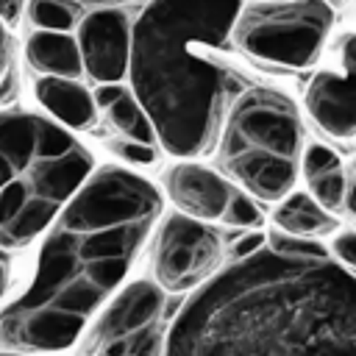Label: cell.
Masks as SVG:
<instances>
[{
  "label": "cell",
  "mask_w": 356,
  "mask_h": 356,
  "mask_svg": "<svg viewBox=\"0 0 356 356\" xmlns=\"http://www.w3.org/2000/svg\"><path fill=\"white\" fill-rule=\"evenodd\" d=\"M306 192L331 214L342 211L345 203H348V172L345 167L342 170H334V172H325V175H317V178H309L306 181Z\"/></svg>",
  "instance_id": "18"
},
{
  "label": "cell",
  "mask_w": 356,
  "mask_h": 356,
  "mask_svg": "<svg viewBox=\"0 0 356 356\" xmlns=\"http://www.w3.org/2000/svg\"><path fill=\"white\" fill-rule=\"evenodd\" d=\"M345 209L350 211V217H356V167L348 175V203H345Z\"/></svg>",
  "instance_id": "30"
},
{
  "label": "cell",
  "mask_w": 356,
  "mask_h": 356,
  "mask_svg": "<svg viewBox=\"0 0 356 356\" xmlns=\"http://www.w3.org/2000/svg\"><path fill=\"white\" fill-rule=\"evenodd\" d=\"M128 92V86H122V83H100L97 89H92V95H95V103H97V111L103 108H108L114 100H120L122 95Z\"/></svg>",
  "instance_id": "26"
},
{
  "label": "cell",
  "mask_w": 356,
  "mask_h": 356,
  "mask_svg": "<svg viewBox=\"0 0 356 356\" xmlns=\"http://www.w3.org/2000/svg\"><path fill=\"white\" fill-rule=\"evenodd\" d=\"M334 170H342V159L331 145L309 142L303 147V153H300V175H303V181L325 175V172H334Z\"/></svg>",
  "instance_id": "20"
},
{
  "label": "cell",
  "mask_w": 356,
  "mask_h": 356,
  "mask_svg": "<svg viewBox=\"0 0 356 356\" xmlns=\"http://www.w3.org/2000/svg\"><path fill=\"white\" fill-rule=\"evenodd\" d=\"M303 147L298 103L275 86L253 83L231 103L214 156L220 161L236 153H270L300 164Z\"/></svg>",
  "instance_id": "7"
},
{
  "label": "cell",
  "mask_w": 356,
  "mask_h": 356,
  "mask_svg": "<svg viewBox=\"0 0 356 356\" xmlns=\"http://www.w3.org/2000/svg\"><path fill=\"white\" fill-rule=\"evenodd\" d=\"M337 25L325 0H242L231 47L250 64L300 72L320 64Z\"/></svg>",
  "instance_id": "5"
},
{
  "label": "cell",
  "mask_w": 356,
  "mask_h": 356,
  "mask_svg": "<svg viewBox=\"0 0 356 356\" xmlns=\"http://www.w3.org/2000/svg\"><path fill=\"white\" fill-rule=\"evenodd\" d=\"M39 106L67 131H86L97 122V103L92 89L75 78H39L33 86Z\"/></svg>",
  "instance_id": "13"
},
{
  "label": "cell",
  "mask_w": 356,
  "mask_h": 356,
  "mask_svg": "<svg viewBox=\"0 0 356 356\" xmlns=\"http://www.w3.org/2000/svg\"><path fill=\"white\" fill-rule=\"evenodd\" d=\"M242 0H147L134 17L128 81L156 142L175 159L217 147L231 103L250 75L231 58Z\"/></svg>",
  "instance_id": "3"
},
{
  "label": "cell",
  "mask_w": 356,
  "mask_h": 356,
  "mask_svg": "<svg viewBox=\"0 0 356 356\" xmlns=\"http://www.w3.org/2000/svg\"><path fill=\"white\" fill-rule=\"evenodd\" d=\"M17 278H14V256L0 248V309L17 295Z\"/></svg>",
  "instance_id": "23"
},
{
  "label": "cell",
  "mask_w": 356,
  "mask_h": 356,
  "mask_svg": "<svg viewBox=\"0 0 356 356\" xmlns=\"http://www.w3.org/2000/svg\"><path fill=\"white\" fill-rule=\"evenodd\" d=\"M225 242L209 222L178 211L161 214L150 236L153 281L167 295H192L225 267Z\"/></svg>",
  "instance_id": "8"
},
{
  "label": "cell",
  "mask_w": 356,
  "mask_h": 356,
  "mask_svg": "<svg viewBox=\"0 0 356 356\" xmlns=\"http://www.w3.org/2000/svg\"><path fill=\"white\" fill-rule=\"evenodd\" d=\"M228 181H234L242 192H248L253 200L281 203L289 192H295L300 164L270 156V153H236L217 161Z\"/></svg>",
  "instance_id": "12"
},
{
  "label": "cell",
  "mask_w": 356,
  "mask_h": 356,
  "mask_svg": "<svg viewBox=\"0 0 356 356\" xmlns=\"http://www.w3.org/2000/svg\"><path fill=\"white\" fill-rule=\"evenodd\" d=\"M92 172V153L64 125L0 111V248L14 256L39 242Z\"/></svg>",
  "instance_id": "4"
},
{
  "label": "cell",
  "mask_w": 356,
  "mask_h": 356,
  "mask_svg": "<svg viewBox=\"0 0 356 356\" xmlns=\"http://www.w3.org/2000/svg\"><path fill=\"white\" fill-rule=\"evenodd\" d=\"M8 58H11V50H8V36H6V25L0 22V78L6 75V70L11 67L8 64Z\"/></svg>",
  "instance_id": "29"
},
{
  "label": "cell",
  "mask_w": 356,
  "mask_h": 356,
  "mask_svg": "<svg viewBox=\"0 0 356 356\" xmlns=\"http://www.w3.org/2000/svg\"><path fill=\"white\" fill-rule=\"evenodd\" d=\"M261 248H264V234L261 231H248L234 242V248H225V253H231V261H239V259H248V256L259 253Z\"/></svg>",
  "instance_id": "24"
},
{
  "label": "cell",
  "mask_w": 356,
  "mask_h": 356,
  "mask_svg": "<svg viewBox=\"0 0 356 356\" xmlns=\"http://www.w3.org/2000/svg\"><path fill=\"white\" fill-rule=\"evenodd\" d=\"M161 220L145 175L103 164L39 239L31 281L0 309V350L64 353L125 284Z\"/></svg>",
  "instance_id": "1"
},
{
  "label": "cell",
  "mask_w": 356,
  "mask_h": 356,
  "mask_svg": "<svg viewBox=\"0 0 356 356\" xmlns=\"http://www.w3.org/2000/svg\"><path fill=\"white\" fill-rule=\"evenodd\" d=\"M167 328V292L153 278H136L92 317L75 356H164Z\"/></svg>",
  "instance_id": "6"
},
{
  "label": "cell",
  "mask_w": 356,
  "mask_h": 356,
  "mask_svg": "<svg viewBox=\"0 0 356 356\" xmlns=\"http://www.w3.org/2000/svg\"><path fill=\"white\" fill-rule=\"evenodd\" d=\"M0 356H53V353H19V350H0Z\"/></svg>",
  "instance_id": "32"
},
{
  "label": "cell",
  "mask_w": 356,
  "mask_h": 356,
  "mask_svg": "<svg viewBox=\"0 0 356 356\" xmlns=\"http://www.w3.org/2000/svg\"><path fill=\"white\" fill-rule=\"evenodd\" d=\"M303 108L323 136L345 145L356 142V31L342 33L328 64L309 78Z\"/></svg>",
  "instance_id": "9"
},
{
  "label": "cell",
  "mask_w": 356,
  "mask_h": 356,
  "mask_svg": "<svg viewBox=\"0 0 356 356\" xmlns=\"http://www.w3.org/2000/svg\"><path fill=\"white\" fill-rule=\"evenodd\" d=\"M134 17L125 8H100L86 14L75 28L83 72L100 83H122L131 64Z\"/></svg>",
  "instance_id": "10"
},
{
  "label": "cell",
  "mask_w": 356,
  "mask_h": 356,
  "mask_svg": "<svg viewBox=\"0 0 356 356\" xmlns=\"http://www.w3.org/2000/svg\"><path fill=\"white\" fill-rule=\"evenodd\" d=\"M108 147L125 164H134V167H147V164H153L159 159V147L156 145H142V142H131V139H120V136Z\"/></svg>",
  "instance_id": "21"
},
{
  "label": "cell",
  "mask_w": 356,
  "mask_h": 356,
  "mask_svg": "<svg viewBox=\"0 0 356 356\" xmlns=\"http://www.w3.org/2000/svg\"><path fill=\"white\" fill-rule=\"evenodd\" d=\"M106 120H108V125L117 131L120 139H131V142H142V145H156V147H159V142H156V128H153L147 111L142 108V103L134 97L131 86H128V92H125L120 100H114V103L106 108Z\"/></svg>",
  "instance_id": "16"
},
{
  "label": "cell",
  "mask_w": 356,
  "mask_h": 356,
  "mask_svg": "<svg viewBox=\"0 0 356 356\" xmlns=\"http://www.w3.org/2000/svg\"><path fill=\"white\" fill-rule=\"evenodd\" d=\"M25 3H28V0H0V22H3V25H14V22L22 17Z\"/></svg>",
  "instance_id": "27"
},
{
  "label": "cell",
  "mask_w": 356,
  "mask_h": 356,
  "mask_svg": "<svg viewBox=\"0 0 356 356\" xmlns=\"http://www.w3.org/2000/svg\"><path fill=\"white\" fill-rule=\"evenodd\" d=\"M28 64L42 72V78H75L83 72L81 50L72 33L61 31H33L25 42Z\"/></svg>",
  "instance_id": "14"
},
{
  "label": "cell",
  "mask_w": 356,
  "mask_h": 356,
  "mask_svg": "<svg viewBox=\"0 0 356 356\" xmlns=\"http://www.w3.org/2000/svg\"><path fill=\"white\" fill-rule=\"evenodd\" d=\"M61 3H67V6L83 19V17L92 14V11H100V8H125V6L134 3V0H61Z\"/></svg>",
  "instance_id": "25"
},
{
  "label": "cell",
  "mask_w": 356,
  "mask_h": 356,
  "mask_svg": "<svg viewBox=\"0 0 356 356\" xmlns=\"http://www.w3.org/2000/svg\"><path fill=\"white\" fill-rule=\"evenodd\" d=\"M28 19L36 25V31H61V33H70L81 22V17L61 0H28Z\"/></svg>",
  "instance_id": "17"
},
{
  "label": "cell",
  "mask_w": 356,
  "mask_h": 356,
  "mask_svg": "<svg viewBox=\"0 0 356 356\" xmlns=\"http://www.w3.org/2000/svg\"><path fill=\"white\" fill-rule=\"evenodd\" d=\"M164 356H356V273L267 248L228 261L172 317Z\"/></svg>",
  "instance_id": "2"
},
{
  "label": "cell",
  "mask_w": 356,
  "mask_h": 356,
  "mask_svg": "<svg viewBox=\"0 0 356 356\" xmlns=\"http://www.w3.org/2000/svg\"><path fill=\"white\" fill-rule=\"evenodd\" d=\"M328 253L337 264L348 267L356 273V228H345V231H337L331 245H328Z\"/></svg>",
  "instance_id": "22"
},
{
  "label": "cell",
  "mask_w": 356,
  "mask_h": 356,
  "mask_svg": "<svg viewBox=\"0 0 356 356\" xmlns=\"http://www.w3.org/2000/svg\"><path fill=\"white\" fill-rule=\"evenodd\" d=\"M334 11H339V8H345V6H350V3H356V0H325Z\"/></svg>",
  "instance_id": "31"
},
{
  "label": "cell",
  "mask_w": 356,
  "mask_h": 356,
  "mask_svg": "<svg viewBox=\"0 0 356 356\" xmlns=\"http://www.w3.org/2000/svg\"><path fill=\"white\" fill-rule=\"evenodd\" d=\"M14 95H17V72H14V64H11L6 70V75L0 78V103H8Z\"/></svg>",
  "instance_id": "28"
},
{
  "label": "cell",
  "mask_w": 356,
  "mask_h": 356,
  "mask_svg": "<svg viewBox=\"0 0 356 356\" xmlns=\"http://www.w3.org/2000/svg\"><path fill=\"white\" fill-rule=\"evenodd\" d=\"M222 225L228 228H239V231H259L261 222H264V211L259 206V200H253L248 192H242L239 186H234L231 192V200L225 206V214L220 220Z\"/></svg>",
  "instance_id": "19"
},
{
  "label": "cell",
  "mask_w": 356,
  "mask_h": 356,
  "mask_svg": "<svg viewBox=\"0 0 356 356\" xmlns=\"http://www.w3.org/2000/svg\"><path fill=\"white\" fill-rule=\"evenodd\" d=\"M161 184L167 200L175 206L178 214L209 225L222 220L234 192V184L222 172L195 159H178L175 164H170L161 175Z\"/></svg>",
  "instance_id": "11"
},
{
  "label": "cell",
  "mask_w": 356,
  "mask_h": 356,
  "mask_svg": "<svg viewBox=\"0 0 356 356\" xmlns=\"http://www.w3.org/2000/svg\"><path fill=\"white\" fill-rule=\"evenodd\" d=\"M273 228L300 239H320L337 234V214L325 211L306 189H295L281 203H275Z\"/></svg>",
  "instance_id": "15"
}]
</instances>
